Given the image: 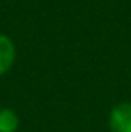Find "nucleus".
Returning <instances> with one entry per match:
<instances>
[{"label": "nucleus", "mask_w": 131, "mask_h": 132, "mask_svg": "<svg viewBox=\"0 0 131 132\" xmlns=\"http://www.w3.org/2000/svg\"><path fill=\"white\" fill-rule=\"evenodd\" d=\"M20 126V119L15 110L0 109V132H17Z\"/></svg>", "instance_id": "obj_3"}, {"label": "nucleus", "mask_w": 131, "mask_h": 132, "mask_svg": "<svg viewBox=\"0 0 131 132\" xmlns=\"http://www.w3.org/2000/svg\"><path fill=\"white\" fill-rule=\"evenodd\" d=\"M15 55L17 50L13 40L9 35L0 34V77L12 69L13 62H15Z\"/></svg>", "instance_id": "obj_2"}, {"label": "nucleus", "mask_w": 131, "mask_h": 132, "mask_svg": "<svg viewBox=\"0 0 131 132\" xmlns=\"http://www.w3.org/2000/svg\"><path fill=\"white\" fill-rule=\"evenodd\" d=\"M109 129L111 132H131V102H121L113 107Z\"/></svg>", "instance_id": "obj_1"}]
</instances>
